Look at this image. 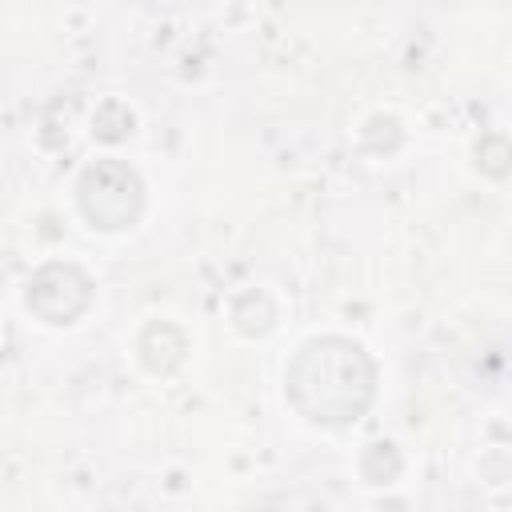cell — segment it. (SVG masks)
Returning <instances> with one entry per match:
<instances>
[{
	"mask_svg": "<svg viewBox=\"0 0 512 512\" xmlns=\"http://www.w3.org/2000/svg\"><path fill=\"white\" fill-rule=\"evenodd\" d=\"M288 396L312 424H348L372 400V364L340 336L312 340L288 368Z\"/></svg>",
	"mask_w": 512,
	"mask_h": 512,
	"instance_id": "1",
	"label": "cell"
},
{
	"mask_svg": "<svg viewBox=\"0 0 512 512\" xmlns=\"http://www.w3.org/2000/svg\"><path fill=\"white\" fill-rule=\"evenodd\" d=\"M144 188L120 160H100L80 180V208L96 228H128L140 216Z\"/></svg>",
	"mask_w": 512,
	"mask_h": 512,
	"instance_id": "2",
	"label": "cell"
}]
</instances>
